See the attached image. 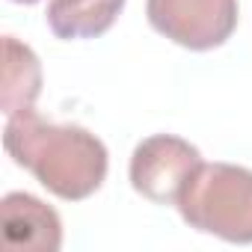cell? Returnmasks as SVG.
I'll return each instance as SVG.
<instances>
[{"mask_svg":"<svg viewBox=\"0 0 252 252\" xmlns=\"http://www.w3.org/2000/svg\"><path fill=\"white\" fill-rule=\"evenodd\" d=\"M6 155L65 202L89 199L107 178V149L80 125H57L33 107L6 116Z\"/></svg>","mask_w":252,"mask_h":252,"instance_id":"cell-1","label":"cell"},{"mask_svg":"<svg viewBox=\"0 0 252 252\" xmlns=\"http://www.w3.org/2000/svg\"><path fill=\"white\" fill-rule=\"evenodd\" d=\"M181 220L228 243H252V169L202 163L175 202Z\"/></svg>","mask_w":252,"mask_h":252,"instance_id":"cell-2","label":"cell"},{"mask_svg":"<svg viewBox=\"0 0 252 252\" xmlns=\"http://www.w3.org/2000/svg\"><path fill=\"white\" fill-rule=\"evenodd\" d=\"M149 24L187 51H214L237 30V0H146Z\"/></svg>","mask_w":252,"mask_h":252,"instance_id":"cell-3","label":"cell"},{"mask_svg":"<svg viewBox=\"0 0 252 252\" xmlns=\"http://www.w3.org/2000/svg\"><path fill=\"white\" fill-rule=\"evenodd\" d=\"M202 163L199 149L187 140L155 134L131 155V187L155 205H175Z\"/></svg>","mask_w":252,"mask_h":252,"instance_id":"cell-4","label":"cell"},{"mask_svg":"<svg viewBox=\"0 0 252 252\" xmlns=\"http://www.w3.org/2000/svg\"><path fill=\"white\" fill-rule=\"evenodd\" d=\"M0 222L9 249L57 252L63 246L60 214L30 193H6L0 202Z\"/></svg>","mask_w":252,"mask_h":252,"instance_id":"cell-5","label":"cell"},{"mask_svg":"<svg viewBox=\"0 0 252 252\" xmlns=\"http://www.w3.org/2000/svg\"><path fill=\"white\" fill-rule=\"evenodd\" d=\"M125 9V0H48L45 21L57 39H98Z\"/></svg>","mask_w":252,"mask_h":252,"instance_id":"cell-6","label":"cell"},{"mask_svg":"<svg viewBox=\"0 0 252 252\" xmlns=\"http://www.w3.org/2000/svg\"><path fill=\"white\" fill-rule=\"evenodd\" d=\"M6 63H3V113L15 116L21 110H30L33 101L42 92V65L39 57L21 45L15 36L3 39Z\"/></svg>","mask_w":252,"mask_h":252,"instance_id":"cell-7","label":"cell"},{"mask_svg":"<svg viewBox=\"0 0 252 252\" xmlns=\"http://www.w3.org/2000/svg\"><path fill=\"white\" fill-rule=\"evenodd\" d=\"M12 3H39V0H12Z\"/></svg>","mask_w":252,"mask_h":252,"instance_id":"cell-8","label":"cell"}]
</instances>
